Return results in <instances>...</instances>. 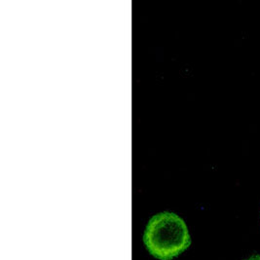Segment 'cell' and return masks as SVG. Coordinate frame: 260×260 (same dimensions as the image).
Segmentation results:
<instances>
[{"mask_svg": "<svg viewBox=\"0 0 260 260\" xmlns=\"http://www.w3.org/2000/svg\"><path fill=\"white\" fill-rule=\"evenodd\" d=\"M143 242L158 259L170 260L190 246V236L184 221L175 213H158L146 226Z\"/></svg>", "mask_w": 260, "mask_h": 260, "instance_id": "cell-1", "label": "cell"}, {"mask_svg": "<svg viewBox=\"0 0 260 260\" xmlns=\"http://www.w3.org/2000/svg\"><path fill=\"white\" fill-rule=\"evenodd\" d=\"M246 260H260V254H254V255L248 257V259Z\"/></svg>", "mask_w": 260, "mask_h": 260, "instance_id": "cell-2", "label": "cell"}]
</instances>
